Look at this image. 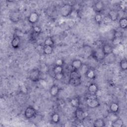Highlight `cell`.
<instances>
[{"mask_svg": "<svg viewBox=\"0 0 127 127\" xmlns=\"http://www.w3.org/2000/svg\"><path fill=\"white\" fill-rule=\"evenodd\" d=\"M73 9V5L69 3H64L63 4L60 9V12L62 16L66 17L69 16Z\"/></svg>", "mask_w": 127, "mask_h": 127, "instance_id": "cell-1", "label": "cell"}, {"mask_svg": "<svg viewBox=\"0 0 127 127\" xmlns=\"http://www.w3.org/2000/svg\"><path fill=\"white\" fill-rule=\"evenodd\" d=\"M41 72L38 68H34L31 69L28 73V78L32 81L36 82L41 78Z\"/></svg>", "mask_w": 127, "mask_h": 127, "instance_id": "cell-2", "label": "cell"}, {"mask_svg": "<svg viewBox=\"0 0 127 127\" xmlns=\"http://www.w3.org/2000/svg\"><path fill=\"white\" fill-rule=\"evenodd\" d=\"M91 56L97 62H101L103 61L106 57L102 51L101 47L93 50L91 52Z\"/></svg>", "mask_w": 127, "mask_h": 127, "instance_id": "cell-3", "label": "cell"}, {"mask_svg": "<svg viewBox=\"0 0 127 127\" xmlns=\"http://www.w3.org/2000/svg\"><path fill=\"white\" fill-rule=\"evenodd\" d=\"M37 114L36 109L32 106H27L24 110V116L27 119H30L35 117Z\"/></svg>", "mask_w": 127, "mask_h": 127, "instance_id": "cell-4", "label": "cell"}, {"mask_svg": "<svg viewBox=\"0 0 127 127\" xmlns=\"http://www.w3.org/2000/svg\"><path fill=\"white\" fill-rule=\"evenodd\" d=\"M100 105V102L96 97L89 98L86 101V106L88 108L90 109H94L98 108Z\"/></svg>", "mask_w": 127, "mask_h": 127, "instance_id": "cell-5", "label": "cell"}, {"mask_svg": "<svg viewBox=\"0 0 127 127\" xmlns=\"http://www.w3.org/2000/svg\"><path fill=\"white\" fill-rule=\"evenodd\" d=\"M74 116L77 120L79 121H82L85 119L86 115L84 110L79 107L75 108V110L74 112Z\"/></svg>", "mask_w": 127, "mask_h": 127, "instance_id": "cell-6", "label": "cell"}, {"mask_svg": "<svg viewBox=\"0 0 127 127\" xmlns=\"http://www.w3.org/2000/svg\"><path fill=\"white\" fill-rule=\"evenodd\" d=\"M105 5L104 2L102 0L96 1L93 6V9L96 13H101L105 10Z\"/></svg>", "mask_w": 127, "mask_h": 127, "instance_id": "cell-7", "label": "cell"}, {"mask_svg": "<svg viewBox=\"0 0 127 127\" xmlns=\"http://www.w3.org/2000/svg\"><path fill=\"white\" fill-rule=\"evenodd\" d=\"M39 18L40 15L39 13L35 11H33L31 12L28 16L27 20L29 23L31 24H35L38 22Z\"/></svg>", "mask_w": 127, "mask_h": 127, "instance_id": "cell-8", "label": "cell"}, {"mask_svg": "<svg viewBox=\"0 0 127 127\" xmlns=\"http://www.w3.org/2000/svg\"><path fill=\"white\" fill-rule=\"evenodd\" d=\"M101 49L105 56H109L113 53L114 46L109 43L103 44L101 47Z\"/></svg>", "mask_w": 127, "mask_h": 127, "instance_id": "cell-9", "label": "cell"}, {"mask_svg": "<svg viewBox=\"0 0 127 127\" xmlns=\"http://www.w3.org/2000/svg\"><path fill=\"white\" fill-rule=\"evenodd\" d=\"M108 17L112 21H116L119 18L120 14L119 11L115 9H110L108 12Z\"/></svg>", "mask_w": 127, "mask_h": 127, "instance_id": "cell-10", "label": "cell"}, {"mask_svg": "<svg viewBox=\"0 0 127 127\" xmlns=\"http://www.w3.org/2000/svg\"><path fill=\"white\" fill-rule=\"evenodd\" d=\"M20 45V38L17 35L14 34L11 41V46L14 49H17L19 48Z\"/></svg>", "mask_w": 127, "mask_h": 127, "instance_id": "cell-11", "label": "cell"}, {"mask_svg": "<svg viewBox=\"0 0 127 127\" xmlns=\"http://www.w3.org/2000/svg\"><path fill=\"white\" fill-rule=\"evenodd\" d=\"M60 91V88L57 84L52 85L49 89V93L53 97H57Z\"/></svg>", "mask_w": 127, "mask_h": 127, "instance_id": "cell-12", "label": "cell"}, {"mask_svg": "<svg viewBox=\"0 0 127 127\" xmlns=\"http://www.w3.org/2000/svg\"><path fill=\"white\" fill-rule=\"evenodd\" d=\"M99 91L98 86L95 83H91L88 86V91L91 94L96 95Z\"/></svg>", "mask_w": 127, "mask_h": 127, "instance_id": "cell-13", "label": "cell"}, {"mask_svg": "<svg viewBox=\"0 0 127 127\" xmlns=\"http://www.w3.org/2000/svg\"><path fill=\"white\" fill-rule=\"evenodd\" d=\"M96 72L92 68H88L84 72L85 76L89 79H94L96 78Z\"/></svg>", "mask_w": 127, "mask_h": 127, "instance_id": "cell-14", "label": "cell"}, {"mask_svg": "<svg viewBox=\"0 0 127 127\" xmlns=\"http://www.w3.org/2000/svg\"><path fill=\"white\" fill-rule=\"evenodd\" d=\"M71 66L73 68V69L78 70L83 66V63L80 59H76L72 61L71 63Z\"/></svg>", "mask_w": 127, "mask_h": 127, "instance_id": "cell-15", "label": "cell"}, {"mask_svg": "<svg viewBox=\"0 0 127 127\" xmlns=\"http://www.w3.org/2000/svg\"><path fill=\"white\" fill-rule=\"evenodd\" d=\"M120 110V106L118 103L113 102H111L109 105V111L111 113L117 114L118 113Z\"/></svg>", "mask_w": 127, "mask_h": 127, "instance_id": "cell-16", "label": "cell"}, {"mask_svg": "<svg viewBox=\"0 0 127 127\" xmlns=\"http://www.w3.org/2000/svg\"><path fill=\"white\" fill-rule=\"evenodd\" d=\"M20 16L19 13L16 11H13L9 14V19L13 23H17L20 20Z\"/></svg>", "mask_w": 127, "mask_h": 127, "instance_id": "cell-17", "label": "cell"}, {"mask_svg": "<svg viewBox=\"0 0 127 127\" xmlns=\"http://www.w3.org/2000/svg\"><path fill=\"white\" fill-rule=\"evenodd\" d=\"M93 126L95 127H102L106 126V122L104 119L98 118L94 120Z\"/></svg>", "mask_w": 127, "mask_h": 127, "instance_id": "cell-18", "label": "cell"}, {"mask_svg": "<svg viewBox=\"0 0 127 127\" xmlns=\"http://www.w3.org/2000/svg\"><path fill=\"white\" fill-rule=\"evenodd\" d=\"M111 126L113 127H122L124 126V121L121 118L118 117L111 123Z\"/></svg>", "mask_w": 127, "mask_h": 127, "instance_id": "cell-19", "label": "cell"}, {"mask_svg": "<svg viewBox=\"0 0 127 127\" xmlns=\"http://www.w3.org/2000/svg\"><path fill=\"white\" fill-rule=\"evenodd\" d=\"M81 78V75L77 70L72 69L71 70L69 73V79H78Z\"/></svg>", "mask_w": 127, "mask_h": 127, "instance_id": "cell-20", "label": "cell"}, {"mask_svg": "<svg viewBox=\"0 0 127 127\" xmlns=\"http://www.w3.org/2000/svg\"><path fill=\"white\" fill-rule=\"evenodd\" d=\"M69 102L71 106L73 108H76L77 107H79L80 106V99L77 97H75L71 98L70 99Z\"/></svg>", "mask_w": 127, "mask_h": 127, "instance_id": "cell-21", "label": "cell"}, {"mask_svg": "<svg viewBox=\"0 0 127 127\" xmlns=\"http://www.w3.org/2000/svg\"><path fill=\"white\" fill-rule=\"evenodd\" d=\"M51 119L52 122L53 124H57L59 123V122H60V120H61L60 116L57 113H53L51 115Z\"/></svg>", "mask_w": 127, "mask_h": 127, "instance_id": "cell-22", "label": "cell"}, {"mask_svg": "<svg viewBox=\"0 0 127 127\" xmlns=\"http://www.w3.org/2000/svg\"><path fill=\"white\" fill-rule=\"evenodd\" d=\"M120 27L123 29H126L127 27V19L126 17H122L119 19Z\"/></svg>", "mask_w": 127, "mask_h": 127, "instance_id": "cell-23", "label": "cell"}, {"mask_svg": "<svg viewBox=\"0 0 127 127\" xmlns=\"http://www.w3.org/2000/svg\"><path fill=\"white\" fill-rule=\"evenodd\" d=\"M54 49L53 46H44L43 48V54L45 55H50L53 52Z\"/></svg>", "mask_w": 127, "mask_h": 127, "instance_id": "cell-24", "label": "cell"}, {"mask_svg": "<svg viewBox=\"0 0 127 127\" xmlns=\"http://www.w3.org/2000/svg\"><path fill=\"white\" fill-rule=\"evenodd\" d=\"M81 83V78L69 79L68 80V84L74 87H76L80 85Z\"/></svg>", "mask_w": 127, "mask_h": 127, "instance_id": "cell-25", "label": "cell"}, {"mask_svg": "<svg viewBox=\"0 0 127 127\" xmlns=\"http://www.w3.org/2000/svg\"><path fill=\"white\" fill-rule=\"evenodd\" d=\"M55 45V41L52 37H47L44 40V46H54Z\"/></svg>", "mask_w": 127, "mask_h": 127, "instance_id": "cell-26", "label": "cell"}, {"mask_svg": "<svg viewBox=\"0 0 127 127\" xmlns=\"http://www.w3.org/2000/svg\"><path fill=\"white\" fill-rule=\"evenodd\" d=\"M120 67L122 71H126L127 69V61L126 58H123L119 63Z\"/></svg>", "mask_w": 127, "mask_h": 127, "instance_id": "cell-27", "label": "cell"}, {"mask_svg": "<svg viewBox=\"0 0 127 127\" xmlns=\"http://www.w3.org/2000/svg\"><path fill=\"white\" fill-rule=\"evenodd\" d=\"M54 74H58L62 72H64V67L63 66L55 65L53 69Z\"/></svg>", "mask_w": 127, "mask_h": 127, "instance_id": "cell-28", "label": "cell"}, {"mask_svg": "<svg viewBox=\"0 0 127 127\" xmlns=\"http://www.w3.org/2000/svg\"><path fill=\"white\" fill-rule=\"evenodd\" d=\"M94 20L97 24H100L102 21L103 17L100 13H96L94 17Z\"/></svg>", "mask_w": 127, "mask_h": 127, "instance_id": "cell-29", "label": "cell"}, {"mask_svg": "<svg viewBox=\"0 0 127 127\" xmlns=\"http://www.w3.org/2000/svg\"><path fill=\"white\" fill-rule=\"evenodd\" d=\"M32 32H34L38 35H40L42 32V29L39 26L35 25L33 27Z\"/></svg>", "mask_w": 127, "mask_h": 127, "instance_id": "cell-30", "label": "cell"}, {"mask_svg": "<svg viewBox=\"0 0 127 127\" xmlns=\"http://www.w3.org/2000/svg\"><path fill=\"white\" fill-rule=\"evenodd\" d=\"M122 38H113L111 40L112 41V45L113 46H117L120 44L121 42Z\"/></svg>", "mask_w": 127, "mask_h": 127, "instance_id": "cell-31", "label": "cell"}, {"mask_svg": "<svg viewBox=\"0 0 127 127\" xmlns=\"http://www.w3.org/2000/svg\"><path fill=\"white\" fill-rule=\"evenodd\" d=\"M64 77V73L62 72L58 74H54V78L57 80H60L62 79Z\"/></svg>", "mask_w": 127, "mask_h": 127, "instance_id": "cell-32", "label": "cell"}, {"mask_svg": "<svg viewBox=\"0 0 127 127\" xmlns=\"http://www.w3.org/2000/svg\"><path fill=\"white\" fill-rule=\"evenodd\" d=\"M55 65L63 66L64 64V61L62 59H58L55 61Z\"/></svg>", "mask_w": 127, "mask_h": 127, "instance_id": "cell-33", "label": "cell"}, {"mask_svg": "<svg viewBox=\"0 0 127 127\" xmlns=\"http://www.w3.org/2000/svg\"><path fill=\"white\" fill-rule=\"evenodd\" d=\"M120 7L123 10H124V9H126V7H127L126 4H121Z\"/></svg>", "mask_w": 127, "mask_h": 127, "instance_id": "cell-34", "label": "cell"}]
</instances>
